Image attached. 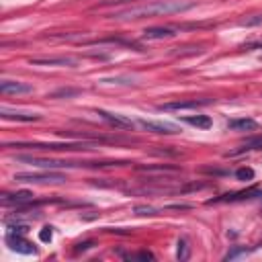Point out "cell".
<instances>
[{"instance_id":"6da1fadb","label":"cell","mask_w":262,"mask_h":262,"mask_svg":"<svg viewBox=\"0 0 262 262\" xmlns=\"http://www.w3.org/2000/svg\"><path fill=\"white\" fill-rule=\"evenodd\" d=\"M193 6V2L186 0H158V2L137 6V8H127L113 12L111 18H143V16H158V14H174V12H184Z\"/></svg>"},{"instance_id":"7a4b0ae2","label":"cell","mask_w":262,"mask_h":262,"mask_svg":"<svg viewBox=\"0 0 262 262\" xmlns=\"http://www.w3.org/2000/svg\"><path fill=\"white\" fill-rule=\"evenodd\" d=\"M147 131L152 133H160V135H174V133H180V127L176 123H166V121H147V119H141L139 121Z\"/></svg>"},{"instance_id":"3957f363","label":"cell","mask_w":262,"mask_h":262,"mask_svg":"<svg viewBox=\"0 0 262 262\" xmlns=\"http://www.w3.org/2000/svg\"><path fill=\"white\" fill-rule=\"evenodd\" d=\"M16 182H64L66 178L62 174H55V172H43V174H16L14 176Z\"/></svg>"},{"instance_id":"277c9868","label":"cell","mask_w":262,"mask_h":262,"mask_svg":"<svg viewBox=\"0 0 262 262\" xmlns=\"http://www.w3.org/2000/svg\"><path fill=\"white\" fill-rule=\"evenodd\" d=\"M6 244L10 246V250L21 252V254H35V246L31 242H27L25 238H21V234H8L6 236Z\"/></svg>"},{"instance_id":"5b68a950","label":"cell","mask_w":262,"mask_h":262,"mask_svg":"<svg viewBox=\"0 0 262 262\" xmlns=\"http://www.w3.org/2000/svg\"><path fill=\"white\" fill-rule=\"evenodd\" d=\"M209 105L207 99H201V101H174V103H164L160 105L158 109L160 111H186V109H199V107H205Z\"/></svg>"},{"instance_id":"8992f818","label":"cell","mask_w":262,"mask_h":262,"mask_svg":"<svg viewBox=\"0 0 262 262\" xmlns=\"http://www.w3.org/2000/svg\"><path fill=\"white\" fill-rule=\"evenodd\" d=\"M0 92H4V95H29V92H33V86L18 80H2L0 82Z\"/></svg>"},{"instance_id":"52a82bcc","label":"cell","mask_w":262,"mask_h":262,"mask_svg":"<svg viewBox=\"0 0 262 262\" xmlns=\"http://www.w3.org/2000/svg\"><path fill=\"white\" fill-rule=\"evenodd\" d=\"M21 162H27V164H33V166H39V168H64V166H76L72 162H62V160H45V158H31V156H18Z\"/></svg>"},{"instance_id":"ba28073f","label":"cell","mask_w":262,"mask_h":262,"mask_svg":"<svg viewBox=\"0 0 262 262\" xmlns=\"http://www.w3.org/2000/svg\"><path fill=\"white\" fill-rule=\"evenodd\" d=\"M99 115L109 123V125H113L117 129H133V121L119 115V113H109V111H99Z\"/></svg>"},{"instance_id":"9c48e42d","label":"cell","mask_w":262,"mask_h":262,"mask_svg":"<svg viewBox=\"0 0 262 262\" xmlns=\"http://www.w3.org/2000/svg\"><path fill=\"white\" fill-rule=\"evenodd\" d=\"M174 29L170 27H152V29H145L143 31V39L147 41H158V39H170V37H174Z\"/></svg>"},{"instance_id":"30bf717a","label":"cell","mask_w":262,"mask_h":262,"mask_svg":"<svg viewBox=\"0 0 262 262\" xmlns=\"http://www.w3.org/2000/svg\"><path fill=\"white\" fill-rule=\"evenodd\" d=\"M33 66H76L74 58H31L29 60Z\"/></svg>"},{"instance_id":"8fae6325","label":"cell","mask_w":262,"mask_h":262,"mask_svg":"<svg viewBox=\"0 0 262 262\" xmlns=\"http://www.w3.org/2000/svg\"><path fill=\"white\" fill-rule=\"evenodd\" d=\"M31 199H33V193H29V191H18V193H12V195H2V203L4 205H16V207H21V205H25V203H31Z\"/></svg>"},{"instance_id":"7c38bea8","label":"cell","mask_w":262,"mask_h":262,"mask_svg":"<svg viewBox=\"0 0 262 262\" xmlns=\"http://www.w3.org/2000/svg\"><path fill=\"white\" fill-rule=\"evenodd\" d=\"M252 149H262V135L258 137H252V139H246L240 147H236L234 152H230V156H240V154H246V152H252Z\"/></svg>"},{"instance_id":"4fadbf2b","label":"cell","mask_w":262,"mask_h":262,"mask_svg":"<svg viewBox=\"0 0 262 262\" xmlns=\"http://www.w3.org/2000/svg\"><path fill=\"white\" fill-rule=\"evenodd\" d=\"M0 115L4 119H14V121H37L39 119L37 113H21V111H8V109H0Z\"/></svg>"},{"instance_id":"5bb4252c","label":"cell","mask_w":262,"mask_h":262,"mask_svg":"<svg viewBox=\"0 0 262 262\" xmlns=\"http://www.w3.org/2000/svg\"><path fill=\"white\" fill-rule=\"evenodd\" d=\"M137 172L141 174H176L178 168H172V166H137Z\"/></svg>"},{"instance_id":"9a60e30c","label":"cell","mask_w":262,"mask_h":262,"mask_svg":"<svg viewBox=\"0 0 262 262\" xmlns=\"http://www.w3.org/2000/svg\"><path fill=\"white\" fill-rule=\"evenodd\" d=\"M228 127L236 131H252L256 129V121L254 119H232L228 121Z\"/></svg>"},{"instance_id":"2e32d148","label":"cell","mask_w":262,"mask_h":262,"mask_svg":"<svg viewBox=\"0 0 262 262\" xmlns=\"http://www.w3.org/2000/svg\"><path fill=\"white\" fill-rule=\"evenodd\" d=\"M184 121L189 123V125H195V127H201V129H209L211 127V119L207 115H189V117H184Z\"/></svg>"},{"instance_id":"e0dca14e","label":"cell","mask_w":262,"mask_h":262,"mask_svg":"<svg viewBox=\"0 0 262 262\" xmlns=\"http://www.w3.org/2000/svg\"><path fill=\"white\" fill-rule=\"evenodd\" d=\"M76 95H80L78 88H60V90L51 92V99H70V97H76Z\"/></svg>"},{"instance_id":"ac0fdd59","label":"cell","mask_w":262,"mask_h":262,"mask_svg":"<svg viewBox=\"0 0 262 262\" xmlns=\"http://www.w3.org/2000/svg\"><path fill=\"white\" fill-rule=\"evenodd\" d=\"M236 178L238 180H252L254 178V170H252V168H238Z\"/></svg>"},{"instance_id":"d6986e66","label":"cell","mask_w":262,"mask_h":262,"mask_svg":"<svg viewBox=\"0 0 262 262\" xmlns=\"http://www.w3.org/2000/svg\"><path fill=\"white\" fill-rule=\"evenodd\" d=\"M176 256L180 260H186L189 258V244H186L184 240H178V250H176Z\"/></svg>"},{"instance_id":"ffe728a7","label":"cell","mask_w":262,"mask_h":262,"mask_svg":"<svg viewBox=\"0 0 262 262\" xmlns=\"http://www.w3.org/2000/svg\"><path fill=\"white\" fill-rule=\"evenodd\" d=\"M39 238H41V242H51V238H53L51 228H43V230L39 232Z\"/></svg>"},{"instance_id":"44dd1931","label":"cell","mask_w":262,"mask_h":262,"mask_svg":"<svg viewBox=\"0 0 262 262\" xmlns=\"http://www.w3.org/2000/svg\"><path fill=\"white\" fill-rule=\"evenodd\" d=\"M246 252H248L246 248H234L232 252H228V254H226V260H234L236 256H240V254H246Z\"/></svg>"},{"instance_id":"7402d4cb","label":"cell","mask_w":262,"mask_h":262,"mask_svg":"<svg viewBox=\"0 0 262 262\" xmlns=\"http://www.w3.org/2000/svg\"><path fill=\"white\" fill-rule=\"evenodd\" d=\"M10 232H12V234H21V236H25V234L29 232V228H27V226H10Z\"/></svg>"},{"instance_id":"603a6c76","label":"cell","mask_w":262,"mask_h":262,"mask_svg":"<svg viewBox=\"0 0 262 262\" xmlns=\"http://www.w3.org/2000/svg\"><path fill=\"white\" fill-rule=\"evenodd\" d=\"M133 258H141V260H154V254H149V252H139L137 256Z\"/></svg>"},{"instance_id":"cb8c5ba5","label":"cell","mask_w":262,"mask_h":262,"mask_svg":"<svg viewBox=\"0 0 262 262\" xmlns=\"http://www.w3.org/2000/svg\"><path fill=\"white\" fill-rule=\"evenodd\" d=\"M121 2H135V0H107L105 4H121ZM103 4V6H105Z\"/></svg>"},{"instance_id":"d4e9b609","label":"cell","mask_w":262,"mask_h":262,"mask_svg":"<svg viewBox=\"0 0 262 262\" xmlns=\"http://www.w3.org/2000/svg\"><path fill=\"white\" fill-rule=\"evenodd\" d=\"M90 246H92L90 242H84V244H80V246H78V250H86V248H90Z\"/></svg>"}]
</instances>
